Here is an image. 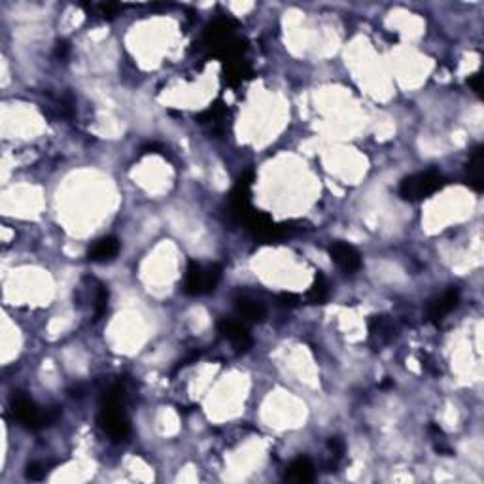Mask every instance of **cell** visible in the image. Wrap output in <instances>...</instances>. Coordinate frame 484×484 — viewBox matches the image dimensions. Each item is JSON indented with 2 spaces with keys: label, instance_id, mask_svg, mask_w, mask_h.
Here are the masks:
<instances>
[{
  "label": "cell",
  "instance_id": "cell-13",
  "mask_svg": "<svg viewBox=\"0 0 484 484\" xmlns=\"http://www.w3.org/2000/svg\"><path fill=\"white\" fill-rule=\"evenodd\" d=\"M108 306V290L104 286H99L95 299V320H101V316L106 312Z\"/></svg>",
  "mask_w": 484,
  "mask_h": 484
},
{
  "label": "cell",
  "instance_id": "cell-14",
  "mask_svg": "<svg viewBox=\"0 0 484 484\" xmlns=\"http://www.w3.org/2000/svg\"><path fill=\"white\" fill-rule=\"evenodd\" d=\"M25 475H27V478H30V480H42L44 475H46V469H44V466H40L38 461H32V464L27 466Z\"/></svg>",
  "mask_w": 484,
  "mask_h": 484
},
{
  "label": "cell",
  "instance_id": "cell-11",
  "mask_svg": "<svg viewBox=\"0 0 484 484\" xmlns=\"http://www.w3.org/2000/svg\"><path fill=\"white\" fill-rule=\"evenodd\" d=\"M286 478L287 480H293V483H311V480H314V466H312V461L309 458H305V456L297 458L292 466L287 467Z\"/></svg>",
  "mask_w": 484,
  "mask_h": 484
},
{
  "label": "cell",
  "instance_id": "cell-5",
  "mask_svg": "<svg viewBox=\"0 0 484 484\" xmlns=\"http://www.w3.org/2000/svg\"><path fill=\"white\" fill-rule=\"evenodd\" d=\"M329 256L348 275H352V273H356L361 267L359 252L354 246L342 242V240H335V242L329 244Z\"/></svg>",
  "mask_w": 484,
  "mask_h": 484
},
{
  "label": "cell",
  "instance_id": "cell-9",
  "mask_svg": "<svg viewBox=\"0 0 484 484\" xmlns=\"http://www.w3.org/2000/svg\"><path fill=\"white\" fill-rule=\"evenodd\" d=\"M484 151L483 146L475 148L469 157V163H467V184L471 187L473 192L480 193L484 190Z\"/></svg>",
  "mask_w": 484,
  "mask_h": 484
},
{
  "label": "cell",
  "instance_id": "cell-8",
  "mask_svg": "<svg viewBox=\"0 0 484 484\" xmlns=\"http://www.w3.org/2000/svg\"><path fill=\"white\" fill-rule=\"evenodd\" d=\"M118 254H120V240L116 237H104L91 246L87 257L95 263H104V261H112Z\"/></svg>",
  "mask_w": 484,
  "mask_h": 484
},
{
  "label": "cell",
  "instance_id": "cell-1",
  "mask_svg": "<svg viewBox=\"0 0 484 484\" xmlns=\"http://www.w3.org/2000/svg\"><path fill=\"white\" fill-rule=\"evenodd\" d=\"M99 424L104 433L114 441H125L129 437L131 426L123 413V390L120 386H114L104 394L101 413H99Z\"/></svg>",
  "mask_w": 484,
  "mask_h": 484
},
{
  "label": "cell",
  "instance_id": "cell-10",
  "mask_svg": "<svg viewBox=\"0 0 484 484\" xmlns=\"http://www.w3.org/2000/svg\"><path fill=\"white\" fill-rule=\"evenodd\" d=\"M235 311L244 322H261L265 318V306L252 297H239L235 299Z\"/></svg>",
  "mask_w": 484,
  "mask_h": 484
},
{
  "label": "cell",
  "instance_id": "cell-7",
  "mask_svg": "<svg viewBox=\"0 0 484 484\" xmlns=\"http://www.w3.org/2000/svg\"><path fill=\"white\" fill-rule=\"evenodd\" d=\"M458 303H460V292L452 287L449 292L442 293L441 297H435L431 301L430 306H428V316H430L431 322H441L442 318L449 316L450 312L454 311Z\"/></svg>",
  "mask_w": 484,
  "mask_h": 484
},
{
  "label": "cell",
  "instance_id": "cell-12",
  "mask_svg": "<svg viewBox=\"0 0 484 484\" xmlns=\"http://www.w3.org/2000/svg\"><path fill=\"white\" fill-rule=\"evenodd\" d=\"M328 297H329L328 280L323 278V275L318 273L316 278H314V284H312L309 293H306V299L311 301V303H314V305H320V303H323Z\"/></svg>",
  "mask_w": 484,
  "mask_h": 484
},
{
  "label": "cell",
  "instance_id": "cell-17",
  "mask_svg": "<svg viewBox=\"0 0 484 484\" xmlns=\"http://www.w3.org/2000/svg\"><path fill=\"white\" fill-rule=\"evenodd\" d=\"M480 82H483V76H480L478 72L477 74H473V76H469V80H467L469 87H471L477 95H480V91H483V84H480Z\"/></svg>",
  "mask_w": 484,
  "mask_h": 484
},
{
  "label": "cell",
  "instance_id": "cell-6",
  "mask_svg": "<svg viewBox=\"0 0 484 484\" xmlns=\"http://www.w3.org/2000/svg\"><path fill=\"white\" fill-rule=\"evenodd\" d=\"M218 329H220V333L223 335L225 339H229V341L233 342L235 348H237L239 352H246V350L252 347L250 331H248V328L242 325L240 322L221 318L220 322H218Z\"/></svg>",
  "mask_w": 484,
  "mask_h": 484
},
{
  "label": "cell",
  "instance_id": "cell-3",
  "mask_svg": "<svg viewBox=\"0 0 484 484\" xmlns=\"http://www.w3.org/2000/svg\"><path fill=\"white\" fill-rule=\"evenodd\" d=\"M442 185H445V180L433 170H428V173L407 176L399 185V195L401 199L414 203V201H422V199L433 195V193L441 190Z\"/></svg>",
  "mask_w": 484,
  "mask_h": 484
},
{
  "label": "cell",
  "instance_id": "cell-15",
  "mask_svg": "<svg viewBox=\"0 0 484 484\" xmlns=\"http://www.w3.org/2000/svg\"><path fill=\"white\" fill-rule=\"evenodd\" d=\"M278 305L282 306V309H293V306L299 305V295H295V293H280L278 295Z\"/></svg>",
  "mask_w": 484,
  "mask_h": 484
},
{
  "label": "cell",
  "instance_id": "cell-2",
  "mask_svg": "<svg viewBox=\"0 0 484 484\" xmlns=\"http://www.w3.org/2000/svg\"><path fill=\"white\" fill-rule=\"evenodd\" d=\"M221 280V267L218 263L201 265L190 261L184 278V293L187 295H204L216 292Z\"/></svg>",
  "mask_w": 484,
  "mask_h": 484
},
{
  "label": "cell",
  "instance_id": "cell-4",
  "mask_svg": "<svg viewBox=\"0 0 484 484\" xmlns=\"http://www.w3.org/2000/svg\"><path fill=\"white\" fill-rule=\"evenodd\" d=\"M12 413L13 416L29 430H40V428H46L49 426L48 422V409L46 411H40L38 407L35 405V401H30L27 395L15 394L12 397Z\"/></svg>",
  "mask_w": 484,
  "mask_h": 484
},
{
  "label": "cell",
  "instance_id": "cell-18",
  "mask_svg": "<svg viewBox=\"0 0 484 484\" xmlns=\"http://www.w3.org/2000/svg\"><path fill=\"white\" fill-rule=\"evenodd\" d=\"M68 51H70V46H68L65 40L57 42V46H55V57H57V59H66V57H68Z\"/></svg>",
  "mask_w": 484,
  "mask_h": 484
},
{
  "label": "cell",
  "instance_id": "cell-16",
  "mask_svg": "<svg viewBox=\"0 0 484 484\" xmlns=\"http://www.w3.org/2000/svg\"><path fill=\"white\" fill-rule=\"evenodd\" d=\"M328 447L335 456L345 454V442H342V439H339V437H331L328 442Z\"/></svg>",
  "mask_w": 484,
  "mask_h": 484
}]
</instances>
